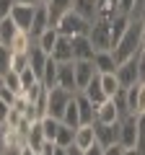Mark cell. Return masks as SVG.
<instances>
[{
  "label": "cell",
  "instance_id": "obj_19",
  "mask_svg": "<svg viewBox=\"0 0 145 155\" xmlns=\"http://www.w3.org/2000/svg\"><path fill=\"white\" fill-rule=\"evenodd\" d=\"M52 60L55 62H72V44H70V36H62L60 34V39H57V44H55V49H52Z\"/></svg>",
  "mask_w": 145,
  "mask_h": 155
},
{
  "label": "cell",
  "instance_id": "obj_50",
  "mask_svg": "<svg viewBox=\"0 0 145 155\" xmlns=\"http://www.w3.org/2000/svg\"><path fill=\"white\" fill-rule=\"evenodd\" d=\"M42 3H47V0H42Z\"/></svg>",
  "mask_w": 145,
  "mask_h": 155
},
{
  "label": "cell",
  "instance_id": "obj_29",
  "mask_svg": "<svg viewBox=\"0 0 145 155\" xmlns=\"http://www.w3.org/2000/svg\"><path fill=\"white\" fill-rule=\"evenodd\" d=\"M72 140H75V129L60 122V129H57V134H55V145H60V147H70Z\"/></svg>",
  "mask_w": 145,
  "mask_h": 155
},
{
  "label": "cell",
  "instance_id": "obj_23",
  "mask_svg": "<svg viewBox=\"0 0 145 155\" xmlns=\"http://www.w3.org/2000/svg\"><path fill=\"white\" fill-rule=\"evenodd\" d=\"M31 44H34V39H31V34L29 31H21V28H18L16 31V36L11 39V52H29L31 49Z\"/></svg>",
  "mask_w": 145,
  "mask_h": 155
},
{
  "label": "cell",
  "instance_id": "obj_38",
  "mask_svg": "<svg viewBox=\"0 0 145 155\" xmlns=\"http://www.w3.org/2000/svg\"><path fill=\"white\" fill-rule=\"evenodd\" d=\"M16 5V0H0V18L11 16V8Z\"/></svg>",
  "mask_w": 145,
  "mask_h": 155
},
{
  "label": "cell",
  "instance_id": "obj_45",
  "mask_svg": "<svg viewBox=\"0 0 145 155\" xmlns=\"http://www.w3.org/2000/svg\"><path fill=\"white\" fill-rule=\"evenodd\" d=\"M122 155H143V153H140L137 147H124V153H122Z\"/></svg>",
  "mask_w": 145,
  "mask_h": 155
},
{
  "label": "cell",
  "instance_id": "obj_9",
  "mask_svg": "<svg viewBox=\"0 0 145 155\" xmlns=\"http://www.w3.org/2000/svg\"><path fill=\"white\" fill-rule=\"evenodd\" d=\"M75 62V60H72ZM72 62H57V85L70 93H78V83H75V67Z\"/></svg>",
  "mask_w": 145,
  "mask_h": 155
},
{
  "label": "cell",
  "instance_id": "obj_32",
  "mask_svg": "<svg viewBox=\"0 0 145 155\" xmlns=\"http://www.w3.org/2000/svg\"><path fill=\"white\" fill-rule=\"evenodd\" d=\"M3 85H5V88H11L13 93H21V75H18V72H13V70H8L5 75H3Z\"/></svg>",
  "mask_w": 145,
  "mask_h": 155
},
{
  "label": "cell",
  "instance_id": "obj_2",
  "mask_svg": "<svg viewBox=\"0 0 145 155\" xmlns=\"http://www.w3.org/2000/svg\"><path fill=\"white\" fill-rule=\"evenodd\" d=\"M109 21L112 18H96L88 28V39H91V44H93L96 52L112 49V23Z\"/></svg>",
  "mask_w": 145,
  "mask_h": 155
},
{
  "label": "cell",
  "instance_id": "obj_26",
  "mask_svg": "<svg viewBox=\"0 0 145 155\" xmlns=\"http://www.w3.org/2000/svg\"><path fill=\"white\" fill-rule=\"evenodd\" d=\"M39 124H42V132H44V140H49V142H55V134H57V129H60V119H55V116H42L39 119Z\"/></svg>",
  "mask_w": 145,
  "mask_h": 155
},
{
  "label": "cell",
  "instance_id": "obj_6",
  "mask_svg": "<svg viewBox=\"0 0 145 155\" xmlns=\"http://www.w3.org/2000/svg\"><path fill=\"white\" fill-rule=\"evenodd\" d=\"M119 145H124V147H137V116L135 114L122 116V124H119Z\"/></svg>",
  "mask_w": 145,
  "mask_h": 155
},
{
  "label": "cell",
  "instance_id": "obj_31",
  "mask_svg": "<svg viewBox=\"0 0 145 155\" xmlns=\"http://www.w3.org/2000/svg\"><path fill=\"white\" fill-rule=\"evenodd\" d=\"M11 70L21 75L23 70H29V52H13L11 54Z\"/></svg>",
  "mask_w": 145,
  "mask_h": 155
},
{
  "label": "cell",
  "instance_id": "obj_40",
  "mask_svg": "<svg viewBox=\"0 0 145 155\" xmlns=\"http://www.w3.org/2000/svg\"><path fill=\"white\" fill-rule=\"evenodd\" d=\"M124 153V145H119V142H114V145H109V147H104V155H122Z\"/></svg>",
  "mask_w": 145,
  "mask_h": 155
},
{
  "label": "cell",
  "instance_id": "obj_14",
  "mask_svg": "<svg viewBox=\"0 0 145 155\" xmlns=\"http://www.w3.org/2000/svg\"><path fill=\"white\" fill-rule=\"evenodd\" d=\"M72 3L75 0H47L44 5H47V13H49V26H57L60 18L72 11Z\"/></svg>",
  "mask_w": 145,
  "mask_h": 155
},
{
  "label": "cell",
  "instance_id": "obj_34",
  "mask_svg": "<svg viewBox=\"0 0 145 155\" xmlns=\"http://www.w3.org/2000/svg\"><path fill=\"white\" fill-rule=\"evenodd\" d=\"M137 150H145V114H137Z\"/></svg>",
  "mask_w": 145,
  "mask_h": 155
},
{
  "label": "cell",
  "instance_id": "obj_25",
  "mask_svg": "<svg viewBox=\"0 0 145 155\" xmlns=\"http://www.w3.org/2000/svg\"><path fill=\"white\" fill-rule=\"evenodd\" d=\"M16 31H18V26H16V21H13L11 16H5V18H0V44H11V39L16 36Z\"/></svg>",
  "mask_w": 145,
  "mask_h": 155
},
{
  "label": "cell",
  "instance_id": "obj_27",
  "mask_svg": "<svg viewBox=\"0 0 145 155\" xmlns=\"http://www.w3.org/2000/svg\"><path fill=\"white\" fill-rule=\"evenodd\" d=\"M42 83H44V88H55L57 85V62L52 57H47L44 72H42Z\"/></svg>",
  "mask_w": 145,
  "mask_h": 155
},
{
  "label": "cell",
  "instance_id": "obj_17",
  "mask_svg": "<svg viewBox=\"0 0 145 155\" xmlns=\"http://www.w3.org/2000/svg\"><path fill=\"white\" fill-rule=\"evenodd\" d=\"M47 26H49V13H47V5H44V3H39L36 11H34V18H31V28H29L31 39H36Z\"/></svg>",
  "mask_w": 145,
  "mask_h": 155
},
{
  "label": "cell",
  "instance_id": "obj_39",
  "mask_svg": "<svg viewBox=\"0 0 145 155\" xmlns=\"http://www.w3.org/2000/svg\"><path fill=\"white\" fill-rule=\"evenodd\" d=\"M132 11H135V0H119V13L132 16Z\"/></svg>",
  "mask_w": 145,
  "mask_h": 155
},
{
  "label": "cell",
  "instance_id": "obj_41",
  "mask_svg": "<svg viewBox=\"0 0 145 155\" xmlns=\"http://www.w3.org/2000/svg\"><path fill=\"white\" fill-rule=\"evenodd\" d=\"M8 114H11V106L0 98V124H5V122H8Z\"/></svg>",
  "mask_w": 145,
  "mask_h": 155
},
{
  "label": "cell",
  "instance_id": "obj_21",
  "mask_svg": "<svg viewBox=\"0 0 145 155\" xmlns=\"http://www.w3.org/2000/svg\"><path fill=\"white\" fill-rule=\"evenodd\" d=\"M93 142H96L93 124H80V127L75 129V140H72V145H78L80 150H86V147H91Z\"/></svg>",
  "mask_w": 145,
  "mask_h": 155
},
{
  "label": "cell",
  "instance_id": "obj_4",
  "mask_svg": "<svg viewBox=\"0 0 145 155\" xmlns=\"http://www.w3.org/2000/svg\"><path fill=\"white\" fill-rule=\"evenodd\" d=\"M75 93H70V91L60 88V85H55V88H47V114L55 116V119H60L62 111H65V106L70 104V98Z\"/></svg>",
  "mask_w": 145,
  "mask_h": 155
},
{
  "label": "cell",
  "instance_id": "obj_42",
  "mask_svg": "<svg viewBox=\"0 0 145 155\" xmlns=\"http://www.w3.org/2000/svg\"><path fill=\"white\" fill-rule=\"evenodd\" d=\"M83 155H104V145L93 142L91 147H86V150H83Z\"/></svg>",
  "mask_w": 145,
  "mask_h": 155
},
{
  "label": "cell",
  "instance_id": "obj_46",
  "mask_svg": "<svg viewBox=\"0 0 145 155\" xmlns=\"http://www.w3.org/2000/svg\"><path fill=\"white\" fill-rule=\"evenodd\" d=\"M16 3H23V5H39L42 0H16Z\"/></svg>",
  "mask_w": 145,
  "mask_h": 155
},
{
  "label": "cell",
  "instance_id": "obj_3",
  "mask_svg": "<svg viewBox=\"0 0 145 155\" xmlns=\"http://www.w3.org/2000/svg\"><path fill=\"white\" fill-rule=\"evenodd\" d=\"M57 28H60L62 36H86L88 28H91V23L86 21V18H80L75 11H70V13H65V16L60 18Z\"/></svg>",
  "mask_w": 145,
  "mask_h": 155
},
{
  "label": "cell",
  "instance_id": "obj_51",
  "mask_svg": "<svg viewBox=\"0 0 145 155\" xmlns=\"http://www.w3.org/2000/svg\"><path fill=\"white\" fill-rule=\"evenodd\" d=\"M143 155H145V150H143Z\"/></svg>",
  "mask_w": 145,
  "mask_h": 155
},
{
  "label": "cell",
  "instance_id": "obj_28",
  "mask_svg": "<svg viewBox=\"0 0 145 155\" xmlns=\"http://www.w3.org/2000/svg\"><path fill=\"white\" fill-rule=\"evenodd\" d=\"M99 78H101V88H104L106 98H112V96L122 88V85H119V80H117V72H104V75H99Z\"/></svg>",
  "mask_w": 145,
  "mask_h": 155
},
{
  "label": "cell",
  "instance_id": "obj_48",
  "mask_svg": "<svg viewBox=\"0 0 145 155\" xmlns=\"http://www.w3.org/2000/svg\"><path fill=\"white\" fill-rule=\"evenodd\" d=\"M0 147H3V124H0Z\"/></svg>",
  "mask_w": 145,
  "mask_h": 155
},
{
  "label": "cell",
  "instance_id": "obj_7",
  "mask_svg": "<svg viewBox=\"0 0 145 155\" xmlns=\"http://www.w3.org/2000/svg\"><path fill=\"white\" fill-rule=\"evenodd\" d=\"M119 124H122V119L114 124H104V122H93V132H96V142L104 145V147H109V145L119 142Z\"/></svg>",
  "mask_w": 145,
  "mask_h": 155
},
{
  "label": "cell",
  "instance_id": "obj_43",
  "mask_svg": "<svg viewBox=\"0 0 145 155\" xmlns=\"http://www.w3.org/2000/svg\"><path fill=\"white\" fill-rule=\"evenodd\" d=\"M65 155H83V150L78 145H70V147H65Z\"/></svg>",
  "mask_w": 145,
  "mask_h": 155
},
{
  "label": "cell",
  "instance_id": "obj_11",
  "mask_svg": "<svg viewBox=\"0 0 145 155\" xmlns=\"http://www.w3.org/2000/svg\"><path fill=\"white\" fill-rule=\"evenodd\" d=\"M34 11H36V5H23V3H16V5L11 8V18L16 21V26L21 28V31H29V28H31Z\"/></svg>",
  "mask_w": 145,
  "mask_h": 155
},
{
  "label": "cell",
  "instance_id": "obj_18",
  "mask_svg": "<svg viewBox=\"0 0 145 155\" xmlns=\"http://www.w3.org/2000/svg\"><path fill=\"white\" fill-rule=\"evenodd\" d=\"M72 11L78 13L80 18H86L88 23H93L99 18V3L96 0H75L72 3Z\"/></svg>",
  "mask_w": 145,
  "mask_h": 155
},
{
  "label": "cell",
  "instance_id": "obj_8",
  "mask_svg": "<svg viewBox=\"0 0 145 155\" xmlns=\"http://www.w3.org/2000/svg\"><path fill=\"white\" fill-rule=\"evenodd\" d=\"M75 104H78V114H80V124H93L96 122V114H99V104L88 98L83 91L75 93Z\"/></svg>",
  "mask_w": 145,
  "mask_h": 155
},
{
  "label": "cell",
  "instance_id": "obj_13",
  "mask_svg": "<svg viewBox=\"0 0 145 155\" xmlns=\"http://www.w3.org/2000/svg\"><path fill=\"white\" fill-rule=\"evenodd\" d=\"M122 119V111L119 106L114 104V98H106L99 104V114H96V122H104V124H114Z\"/></svg>",
  "mask_w": 145,
  "mask_h": 155
},
{
  "label": "cell",
  "instance_id": "obj_47",
  "mask_svg": "<svg viewBox=\"0 0 145 155\" xmlns=\"http://www.w3.org/2000/svg\"><path fill=\"white\" fill-rule=\"evenodd\" d=\"M52 155H65V147H60V145H55V150H52Z\"/></svg>",
  "mask_w": 145,
  "mask_h": 155
},
{
  "label": "cell",
  "instance_id": "obj_35",
  "mask_svg": "<svg viewBox=\"0 0 145 155\" xmlns=\"http://www.w3.org/2000/svg\"><path fill=\"white\" fill-rule=\"evenodd\" d=\"M34 83H39V78L31 72V67H29V70H23V72H21V88L26 91V88H31ZM23 91H21V93H23Z\"/></svg>",
  "mask_w": 145,
  "mask_h": 155
},
{
  "label": "cell",
  "instance_id": "obj_24",
  "mask_svg": "<svg viewBox=\"0 0 145 155\" xmlns=\"http://www.w3.org/2000/svg\"><path fill=\"white\" fill-rule=\"evenodd\" d=\"M83 93L88 96L93 104H101V101H106V93H104V88H101V78H99V75L91 78V83L83 88Z\"/></svg>",
  "mask_w": 145,
  "mask_h": 155
},
{
  "label": "cell",
  "instance_id": "obj_49",
  "mask_svg": "<svg viewBox=\"0 0 145 155\" xmlns=\"http://www.w3.org/2000/svg\"><path fill=\"white\" fill-rule=\"evenodd\" d=\"M0 88H3V75H0Z\"/></svg>",
  "mask_w": 145,
  "mask_h": 155
},
{
  "label": "cell",
  "instance_id": "obj_30",
  "mask_svg": "<svg viewBox=\"0 0 145 155\" xmlns=\"http://www.w3.org/2000/svg\"><path fill=\"white\" fill-rule=\"evenodd\" d=\"M99 3V18H114L119 13V0H96Z\"/></svg>",
  "mask_w": 145,
  "mask_h": 155
},
{
  "label": "cell",
  "instance_id": "obj_52",
  "mask_svg": "<svg viewBox=\"0 0 145 155\" xmlns=\"http://www.w3.org/2000/svg\"><path fill=\"white\" fill-rule=\"evenodd\" d=\"M0 155H3V153H0Z\"/></svg>",
  "mask_w": 145,
  "mask_h": 155
},
{
  "label": "cell",
  "instance_id": "obj_44",
  "mask_svg": "<svg viewBox=\"0 0 145 155\" xmlns=\"http://www.w3.org/2000/svg\"><path fill=\"white\" fill-rule=\"evenodd\" d=\"M140 49H145V23H140Z\"/></svg>",
  "mask_w": 145,
  "mask_h": 155
},
{
  "label": "cell",
  "instance_id": "obj_12",
  "mask_svg": "<svg viewBox=\"0 0 145 155\" xmlns=\"http://www.w3.org/2000/svg\"><path fill=\"white\" fill-rule=\"evenodd\" d=\"M70 44H72V60H93V44H91L88 34L86 36H70Z\"/></svg>",
  "mask_w": 145,
  "mask_h": 155
},
{
  "label": "cell",
  "instance_id": "obj_20",
  "mask_svg": "<svg viewBox=\"0 0 145 155\" xmlns=\"http://www.w3.org/2000/svg\"><path fill=\"white\" fill-rule=\"evenodd\" d=\"M57 39H60V28H57V26H47L39 36L34 39V41H36V44L47 52V54H52V49H55V44H57Z\"/></svg>",
  "mask_w": 145,
  "mask_h": 155
},
{
  "label": "cell",
  "instance_id": "obj_37",
  "mask_svg": "<svg viewBox=\"0 0 145 155\" xmlns=\"http://www.w3.org/2000/svg\"><path fill=\"white\" fill-rule=\"evenodd\" d=\"M16 96H18V93H13V91H11V88H5V85L0 88V98L5 101L8 106H13V104H16Z\"/></svg>",
  "mask_w": 145,
  "mask_h": 155
},
{
  "label": "cell",
  "instance_id": "obj_33",
  "mask_svg": "<svg viewBox=\"0 0 145 155\" xmlns=\"http://www.w3.org/2000/svg\"><path fill=\"white\" fill-rule=\"evenodd\" d=\"M11 47H5V44H0V75H5L8 70H11Z\"/></svg>",
  "mask_w": 145,
  "mask_h": 155
},
{
  "label": "cell",
  "instance_id": "obj_5",
  "mask_svg": "<svg viewBox=\"0 0 145 155\" xmlns=\"http://www.w3.org/2000/svg\"><path fill=\"white\" fill-rule=\"evenodd\" d=\"M117 80H119V85H122V88H130V85H135V83L140 80V70H137V54L117 65Z\"/></svg>",
  "mask_w": 145,
  "mask_h": 155
},
{
  "label": "cell",
  "instance_id": "obj_1",
  "mask_svg": "<svg viewBox=\"0 0 145 155\" xmlns=\"http://www.w3.org/2000/svg\"><path fill=\"white\" fill-rule=\"evenodd\" d=\"M137 52H140V21H135V18H132L130 28L124 31V36L117 41V47L112 49V54H114V60H117V65H119V62L135 57Z\"/></svg>",
  "mask_w": 145,
  "mask_h": 155
},
{
  "label": "cell",
  "instance_id": "obj_22",
  "mask_svg": "<svg viewBox=\"0 0 145 155\" xmlns=\"http://www.w3.org/2000/svg\"><path fill=\"white\" fill-rule=\"evenodd\" d=\"M60 122H62V124H67V127H72V129H78V127H80V114H78L75 96H72L70 104L65 106V111H62V116H60Z\"/></svg>",
  "mask_w": 145,
  "mask_h": 155
},
{
  "label": "cell",
  "instance_id": "obj_15",
  "mask_svg": "<svg viewBox=\"0 0 145 155\" xmlns=\"http://www.w3.org/2000/svg\"><path fill=\"white\" fill-rule=\"evenodd\" d=\"M47 57H49V54H47V52L42 49V47L36 44V41H34V44H31V49H29V67H31V72H34L36 78H39V80H42V72H44Z\"/></svg>",
  "mask_w": 145,
  "mask_h": 155
},
{
  "label": "cell",
  "instance_id": "obj_10",
  "mask_svg": "<svg viewBox=\"0 0 145 155\" xmlns=\"http://www.w3.org/2000/svg\"><path fill=\"white\" fill-rule=\"evenodd\" d=\"M72 67H75V83H78V91H83L86 85L91 83V78L99 75L96 67H93V60H75Z\"/></svg>",
  "mask_w": 145,
  "mask_h": 155
},
{
  "label": "cell",
  "instance_id": "obj_16",
  "mask_svg": "<svg viewBox=\"0 0 145 155\" xmlns=\"http://www.w3.org/2000/svg\"><path fill=\"white\" fill-rule=\"evenodd\" d=\"M93 67H96L99 75H104V72H117V60H114L112 49L93 52Z\"/></svg>",
  "mask_w": 145,
  "mask_h": 155
},
{
  "label": "cell",
  "instance_id": "obj_36",
  "mask_svg": "<svg viewBox=\"0 0 145 155\" xmlns=\"http://www.w3.org/2000/svg\"><path fill=\"white\" fill-rule=\"evenodd\" d=\"M135 114H145V80H140V88H137V104H135Z\"/></svg>",
  "mask_w": 145,
  "mask_h": 155
}]
</instances>
